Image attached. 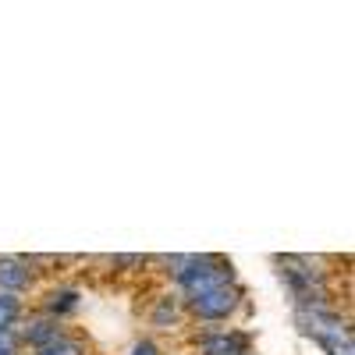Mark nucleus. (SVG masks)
I'll list each match as a JSON object with an SVG mask.
<instances>
[{"label":"nucleus","mask_w":355,"mask_h":355,"mask_svg":"<svg viewBox=\"0 0 355 355\" xmlns=\"http://www.w3.org/2000/svg\"><path fill=\"white\" fill-rule=\"evenodd\" d=\"M299 323H302V331L313 334L331 355H352V331L338 313H331V309H299Z\"/></svg>","instance_id":"1"},{"label":"nucleus","mask_w":355,"mask_h":355,"mask_svg":"<svg viewBox=\"0 0 355 355\" xmlns=\"http://www.w3.org/2000/svg\"><path fill=\"white\" fill-rule=\"evenodd\" d=\"M239 302H242V288L234 281H224V284H214V288L192 295L189 309L199 320H206V323H220V320H227L234 309H239Z\"/></svg>","instance_id":"2"},{"label":"nucleus","mask_w":355,"mask_h":355,"mask_svg":"<svg viewBox=\"0 0 355 355\" xmlns=\"http://www.w3.org/2000/svg\"><path fill=\"white\" fill-rule=\"evenodd\" d=\"M202 355H249V338L239 331H210L199 338Z\"/></svg>","instance_id":"3"},{"label":"nucleus","mask_w":355,"mask_h":355,"mask_svg":"<svg viewBox=\"0 0 355 355\" xmlns=\"http://www.w3.org/2000/svg\"><path fill=\"white\" fill-rule=\"evenodd\" d=\"M64 338V327H61V320H50V316H36V320H28L25 323V331H21V341L25 345H33L36 352L50 348Z\"/></svg>","instance_id":"4"},{"label":"nucleus","mask_w":355,"mask_h":355,"mask_svg":"<svg viewBox=\"0 0 355 355\" xmlns=\"http://www.w3.org/2000/svg\"><path fill=\"white\" fill-rule=\"evenodd\" d=\"M33 284V266L25 259H15V256H4L0 259V291H11L18 295L21 288Z\"/></svg>","instance_id":"5"},{"label":"nucleus","mask_w":355,"mask_h":355,"mask_svg":"<svg viewBox=\"0 0 355 355\" xmlns=\"http://www.w3.org/2000/svg\"><path fill=\"white\" fill-rule=\"evenodd\" d=\"M43 309H46L50 320H61V316L75 313V309H78V291H75V288H53V291L46 295Z\"/></svg>","instance_id":"6"},{"label":"nucleus","mask_w":355,"mask_h":355,"mask_svg":"<svg viewBox=\"0 0 355 355\" xmlns=\"http://www.w3.org/2000/svg\"><path fill=\"white\" fill-rule=\"evenodd\" d=\"M40 355H85V345L64 334L61 341H57V345H50V348H43Z\"/></svg>","instance_id":"7"},{"label":"nucleus","mask_w":355,"mask_h":355,"mask_svg":"<svg viewBox=\"0 0 355 355\" xmlns=\"http://www.w3.org/2000/svg\"><path fill=\"white\" fill-rule=\"evenodd\" d=\"M174 320H178V306H174L171 299H160V302H157V309H153V323L167 331Z\"/></svg>","instance_id":"8"},{"label":"nucleus","mask_w":355,"mask_h":355,"mask_svg":"<svg viewBox=\"0 0 355 355\" xmlns=\"http://www.w3.org/2000/svg\"><path fill=\"white\" fill-rule=\"evenodd\" d=\"M0 355H18V334L11 331H0Z\"/></svg>","instance_id":"9"},{"label":"nucleus","mask_w":355,"mask_h":355,"mask_svg":"<svg viewBox=\"0 0 355 355\" xmlns=\"http://www.w3.org/2000/svg\"><path fill=\"white\" fill-rule=\"evenodd\" d=\"M132 355H160V348H157L153 341H139V345L132 348Z\"/></svg>","instance_id":"10"}]
</instances>
